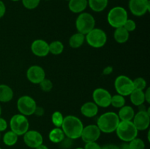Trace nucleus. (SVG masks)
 <instances>
[{
  "label": "nucleus",
  "mask_w": 150,
  "mask_h": 149,
  "mask_svg": "<svg viewBox=\"0 0 150 149\" xmlns=\"http://www.w3.org/2000/svg\"><path fill=\"white\" fill-rule=\"evenodd\" d=\"M62 129L67 138L76 140L81 137L83 124L79 118L75 115H67L64 117L62 125Z\"/></svg>",
  "instance_id": "nucleus-1"
},
{
  "label": "nucleus",
  "mask_w": 150,
  "mask_h": 149,
  "mask_svg": "<svg viewBox=\"0 0 150 149\" xmlns=\"http://www.w3.org/2000/svg\"><path fill=\"white\" fill-rule=\"evenodd\" d=\"M120 120L118 115L114 112H107L100 115L97 121V126L101 132L112 133L116 131Z\"/></svg>",
  "instance_id": "nucleus-2"
},
{
  "label": "nucleus",
  "mask_w": 150,
  "mask_h": 149,
  "mask_svg": "<svg viewBox=\"0 0 150 149\" xmlns=\"http://www.w3.org/2000/svg\"><path fill=\"white\" fill-rule=\"evenodd\" d=\"M117 137L123 142L129 143L137 137L139 131L133 124V121H120L116 129Z\"/></svg>",
  "instance_id": "nucleus-3"
},
{
  "label": "nucleus",
  "mask_w": 150,
  "mask_h": 149,
  "mask_svg": "<svg viewBox=\"0 0 150 149\" xmlns=\"http://www.w3.org/2000/svg\"><path fill=\"white\" fill-rule=\"evenodd\" d=\"M127 19H128V15L127 10L124 7L120 6L111 8L108 12L107 16L108 23H109L110 26L115 29L124 26Z\"/></svg>",
  "instance_id": "nucleus-4"
},
{
  "label": "nucleus",
  "mask_w": 150,
  "mask_h": 149,
  "mask_svg": "<svg viewBox=\"0 0 150 149\" xmlns=\"http://www.w3.org/2000/svg\"><path fill=\"white\" fill-rule=\"evenodd\" d=\"M76 26L78 32L86 35L95 28V19L90 13H81L76 20Z\"/></svg>",
  "instance_id": "nucleus-5"
},
{
  "label": "nucleus",
  "mask_w": 150,
  "mask_h": 149,
  "mask_svg": "<svg viewBox=\"0 0 150 149\" xmlns=\"http://www.w3.org/2000/svg\"><path fill=\"white\" fill-rule=\"evenodd\" d=\"M85 39L89 46L95 48L103 47L107 42V35L103 29L94 28L86 34Z\"/></svg>",
  "instance_id": "nucleus-6"
},
{
  "label": "nucleus",
  "mask_w": 150,
  "mask_h": 149,
  "mask_svg": "<svg viewBox=\"0 0 150 149\" xmlns=\"http://www.w3.org/2000/svg\"><path fill=\"white\" fill-rule=\"evenodd\" d=\"M10 127L11 131L16 133L18 136L23 135L29 130V120L26 116L22 114H16L10 119Z\"/></svg>",
  "instance_id": "nucleus-7"
},
{
  "label": "nucleus",
  "mask_w": 150,
  "mask_h": 149,
  "mask_svg": "<svg viewBox=\"0 0 150 149\" xmlns=\"http://www.w3.org/2000/svg\"><path fill=\"white\" fill-rule=\"evenodd\" d=\"M114 87L118 94L123 96H129L134 90L133 80L126 75L118 76L114 81Z\"/></svg>",
  "instance_id": "nucleus-8"
},
{
  "label": "nucleus",
  "mask_w": 150,
  "mask_h": 149,
  "mask_svg": "<svg viewBox=\"0 0 150 149\" xmlns=\"http://www.w3.org/2000/svg\"><path fill=\"white\" fill-rule=\"evenodd\" d=\"M36 107L37 104L35 99L27 95L21 96L17 101V108L19 112L25 116L33 115Z\"/></svg>",
  "instance_id": "nucleus-9"
},
{
  "label": "nucleus",
  "mask_w": 150,
  "mask_h": 149,
  "mask_svg": "<svg viewBox=\"0 0 150 149\" xmlns=\"http://www.w3.org/2000/svg\"><path fill=\"white\" fill-rule=\"evenodd\" d=\"M94 102L101 108H108L111 105V94L108 91L103 88H98L92 93Z\"/></svg>",
  "instance_id": "nucleus-10"
},
{
  "label": "nucleus",
  "mask_w": 150,
  "mask_h": 149,
  "mask_svg": "<svg viewBox=\"0 0 150 149\" xmlns=\"http://www.w3.org/2000/svg\"><path fill=\"white\" fill-rule=\"evenodd\" d=\"M129 9L133 15L136 16H142L150 10L149 0H130Z\"/></svg>",
  "instance_id": "nucleus-11"
},
{
  "label": "nucleus",
  "mask_w": 150,
  "mask_h": 149,
  "mask_svg": "<svg viewBox=\"0 0 150 149\" xmlns=\"http://www.w3.org/2000/svg\"><path fill=\"white\" fill-rule=\"evenodd\" d=\"M100 134L101 131L98 126L95 124H90L83 127L81 138L85 143L96 142L100 137Z\"/></svg>",
  "instance_id": "nucleus-12"
},
{
  "label": "nucleus",
  "mask_w": 150,
  "mask_h": 149,
  "mask_svg": "<svg viewBox=\"0 0 150 149\" xmlns=\"http://www.w3.org/2000/svg\"><path fill=\"white\" fill-rule=\"evenodd\" d=\"M132 121L138 131H144L149 127L150 114L146 110H139Z\"/></svg>",
  "instance_id": "nucleus-13"
},
{
  "label": "nucleus",
  "mask_w": 150,
  "mask_h": 149,
  "mask_svg": "<svg viewBox=\"0 0 150 149\" xmlns=\"http://www.w3.org/2000/svg\"><path fill=\"white\" fill-rule=\"evenodd\" d=\"M23 136L25 144L32 148H36L43 143L42 134L36 130H28Z\"/></svg>",
  "instance_id": "nucleus-14"
},
{
  "label": "nucleus",
  "mask_w": 150,
  "mask_h": 149,
  "mask_svg": "<svg viewBox=\"0 0 150 149\" xmlns=\"http://www.w3.org/2000/svg\"><path fill=\"white\" fill-rule=\"evenodd\" d=\"M27 79L34 84H39L45 78V70L40 66H31L26 72Z\"/></svg>",
  "instance_id": "nucleus-15"
},
{
  "label": "nucleus",
  "mask_w": 150,
  "mask_h": 149,
  "mask_svg": "<svg viewBox=\"0 0 150 149\" xmlns=\"http://www.w3.org/2000/svg\"><path fill=\"white\" fill-rule=\"evenodd\" d=\"M31 51L38 57H45L49 53V44L43 39H35L31 45Z\"/></svg>",
  "instance_id": "nucleus-16"
},
{
  "label": "nucleus",
  "mask_w": 150,
  "mask_h": 149,
  "mask_svg": "<svg viewBox=\"0 0 150 149\" xmlns=\"http://www.w3.org/2000/svg\"><path fill=\"white\" fill-rule=\"evenodd\" d=\"M99 107L94 102H87L81 108V112L86 118H93L98 113Z\"/></svg>",
  "instance_id": "nucleus-17"
},
{
  "label": "nucleus",
  "mask_w": 150,
  "mask_h": 149,
  "mask_svg": "<svg viewBox=\"0 0 150 149\" xmlns=\"http://www.w3.org/2000/svg\"><path fill=\"white\" fill-rule=\"evenodd\" d=\"M87 5V0H70L68 7L73 13H81L86 10Z\"/></svg>",
  "instance_id": "nucleus-18"
},
{
  "label": "nucleus",
  "mask_w": 150,
  "mask_h": 149,
  "mask_svg": "<svg viewBox=\"0 0 150 149\" xmlns=\"http://www.w3.org/2000/svg\"><path fill=\"white\" fill-rule=\"evenodd\" d=\"M120 111L118 112V117L120 121H132L135 115V112L133 108L129 105H124L120 108Z\"/></svg>",
  "instance_id": "nucleus-19"
},
{
  "label": "nucleus",
  "mask_w": 150,
  "mask_h": 149,
  "mask_svg": "<svg viewBox=\"0 0 150 149\" xmlns=\"http://www.w3.org/2000/svg\"><path fill=\"white\" fill-rule=\"evenodd\" d=\"M13 98V91L9 86L5 84L0 85V102H8Z\"/></svg>",
  "instance_id": "nucleus-20"
},
{
  "label": "nucleus",
  "mask_w": 150,
  "mask_h": 149,
  "mask_svg": "<svg viewBox=\"0 0 150 149\" xmlns=\"http://www.w3.org/2000/svg\"><path fill=\"white\" fill-rule=\"evenodd\" d=\"M64 137H65V134L61 127H56L53 129L48 134V138L51 140V142L54 143H62L64 140Z\"/></svg>",
  "instance_id": "nucleus-21"
},
{
  "label": "nucleus",
  "mask_w": 150,
  "mask_h": 149,
  "mask_svg": "<svg viewBox=\"0 0 150 149\" xmlns=\"http://www.w3.org/2000/svg\"><path fill=\"white\" fill-rule=\"evenodd\" d=\"M130 32H127L123 26L117 28L114 31V38L118 43L122 44L127 42L130 37Z\"/></svg>",
  "instance_id": "nucleus-22"
},
{
  "label": "nucleus",
  "mask_w": 150,
  "mask_h": 149,
  "mask_svg": "<svg viewBox=\"0 0 150 149\" xmlns=\"http://www.w3.org/2000/svg\"><path fill=\"white\" fill-rule=\"evenodd\" d=\"M130 99L132 103L136 106H140L145 102L144 91L142 90L134 89L130 95Z\"/></svg>",
  "instance_id": "nucleus-23"
},
{
  "label": "nucleus",
  "mask_w": 150,
  "mask_h": 149,
  "mask_svg": "<svg viewBox=\"0 0 150 149\" xmlns=\"http://www.w3.org/2000/svg\"><path fill=\"white\" fill-rule=\"evenodd\" d=\"M88 5L92 10L100 13L105 10L108 6V0H87Z\"/></svg>",
  "instance_id": "nucleus-24"
},
{
  "label": "nucleus",
  "mask_w": 150,
  "mask_h": 149,
  "mask_svg": "<svg viewBox=\"0 0 150 149\" xmlns=\"http://www.w3.org/2000/svg\"><path fill=\"white\" fill-rule=\"evenodd\" d=\"M85 41V35L81 33L74 34L69 39V45L72 48H79L81 46Z\"/></svg>",
  "instance_id": "nucleus-25"
},
{
  "label": "nucleus",
  "mask_w": 150,
  "mask_h": 149,
  "mask_svg": "<svg viewBox=\"0 0 150 149\" xmlns=\"http://www.w3.org/2000/svg\"><path fill=\"white\" fill-rule=\"evenodd\" d=\"M18 136L13 131H8L3 136V142L7 146H13L16 144Z\"/></svg>",
  "instance_id": "nucleus-26"
},
{
  "label": "nucleus",
  "mask_w": 150,
  "mask_h": 149,
  "mask_svg": "<svg viewBox=\"0 0 150 149\" xmlns=\"http://www.w3.org/2000/svg\"><path fill=\"white\" fill-rule=\"evenodd\" d=\"M64 51V45L59 40L53 41L49 44V53L54 55H59Z\"/></svg>",
  "instance_id": "nucleus-27"
},
{
  "label": "nucleus",
  "mask_w": 150,
  "mask_h": 149,
  "mask_svg": "<svg viewBox=\"0 0 150 149\" xmlns=\"http://www.w3.org/2000/svg\"><path fill=\"white\" fill-rule=\"evenodd\" d=\"M111 105H112L114 108H121L122 107L125 105V96L120 94H116L114 95V96H111Z\"/></svg>",
  "instance_id": "nucleus-28"
},
{
  "label": "nucleus",
  "mask_w": 150,
  "mask_h": 149,
  "mask_svg": "<svg viewBox=\"0 0 150 149\" xmlns=\"http://www.w3.org/2000/svg\"><path fill=\"white\" fill-rule=\"evenodd\" d=\"M64 118L62 113L59 111H55L51 115V121L56 127H61L62 125Z\"/></svg>",
  "instance_id": "nucleus-29"
},
{
  "label": "nucleus",
  "mask_w": 150,
  "mask_h": 149,
  "mask_svg": "<svg viewBox=\"0 0 150 149\" xmlns=\"http://www.w3.org/2000/svg\"><path fill=\"white\" fill-rule=\"evenodd\" d=\"M129 145L130 149H145L144 142L139 137H136L129 142Z\"/></svg>",
  "instance_id": "nucleus-30"
},
{
  "label": "nucleus",
  "mask_w": 150,
  "mask_h": 149,
  "mask_svg": "<svg viewBox=\"0 0 150 149\" xmlns=\"http://www.w3.org/2000/svg\"><path fill=\"white\" fill-rule=\"evenodd\" d=\"M135 89L144 91L146 87V81L143 77H136L133 80Z\"/></svg>",
  "instance_id": "nucleus-31"
},
{
  "label": "nucleus",
  "mask_w": 150,
  "mask_h": 149,
  "mask_svg": "<svg viewBox=\"0 0 150 149\" xmlns=\"http://www.w3.org/2000/svg\"><path fill=\"white\" fill-rule=\"evenodd\" d=\"M40 0H22L23 5L28 10H33L38 7Z\"/></svg>",
  "instance_id": "nucleus-32"
},
{
  "label": "nucleus",
  "mask_w": 150,
  "mask_h": 149,
  "mask_svg": "<svg viewBox=\"0 0 150 149\" xmlns=\"http://www.w3.org/2000/svg\"><path fill=\"white\" fill-rule=\"evenodd\" d=\"M41 90L44 92H49L53 88V83L49 79L45 78L39 83Z\"/></svg>",
  "instance_id": "nucleus-33"
},
{
  "label": "nucleus",
  "mask_w": 150,
  "mask_h": 149,
  "mask_svg": "<svg viewBox=\"0 0 150 149\" xmlns=\"http://www.w3.org/2000/svg\"><path fill=\"white\" fill-rule=\"evenodd\" d=\"M123 27L126 29L128 32H133L136 29V22L131 19H127L126 22L125 23Z\"/></svg>",
  "instance_id": "nucleus-34"
},
{
  "label": "nucleus",
  "mask_w": 150,
  "mask_h": 149,
  "mask_svg": "<svg viewBox=\"0 0 150 149\" xmlns=\"http://www.w3.org/2000/svg\"><path fill=\"white\" fill-rule=\"evenodd\" d=\"M84 149H102L101 146L96 142H91L85 144Z\"/></svg>",
  "instance_id": "nucleus-35"
},
{
  "label": "nucleus",
  "mask_w": 150,
  "mask_h": 149,
  "mask_svg": "<svg viewBox=\"0 0 150 149\" xmlns=\"http://www.w3.org/2000/svg\"><path fill=\"white\" fill-rule=\"evenodd\" d=\"M44 113H45V110H44V108H42V107H36L35 112H34V114H35L36 116L41 117L44 115Z\"/></svg>",
  "instance_id": "nucleus-36"
},
{
  "label": "nucleus",
  "mask_w": 150,
  "mask_h": 149,
  "mask_svg": "<svg viewBox=\"0 0 150 149\" xmlns=\"http://www.w3.org/2000/svg\"><path fill=\"white\" fill-rule=\"evenodd\" d=\"M7 122L5 119L0 117V132L4 131L7 129Z\"/></svg>",
  "instance_id": "nucleus-37"
},
{
  "label": "nucleus",
  "mask_w": 150,
  "mask_h": 149,
  "mask_svg": "<svg viewBox=\"0 0 150 149\" xmlns=\"http://www.w3.org/2000/svg\"><path fill=\"white\" fill-rule=\"evenodd\" d=\"M6 13V7L4 3L1 0H0V18L4 15Z\"/></svg>",
  "instance_id": "nucleus-38"
},
{
  "label": "nucleus",
  "mask_w": 150,
  "mask_h": 149,
  "mask_svg": "<svg viewBox=\"0 0 150 149\" xmlns=\"http://www.w3.org/2000/svg\"><path fill=\"white\" fill-rule=\"evenodd\" d=\"M113 72V67L111 66H108V67H105L103 71V73L105 75H109L111 73Z\"/></svg>",
  "instance_id": "nucleus-39"
},
{
  "label": "nucleus",
  "mask_w": 150,
  "mask_h": 149,
  "mask_svg": "<svg viewBox=\"0 0 150 149\" xmlns=\"http://www.w3.org/2000/svg\"><path fill=\"white\" fill-rule=\"evenodd\" d=\"M101 148L102 149H120V147L118 145L114 144H106Z\"/></svg>",
  "instance_id": "nucleus-40"
},
{
  "label": "nucleus",
  "mask_w": 150,
  "mask_h": 149,
  "mask_svg": "<svg viewBox=\"0 0 150 149\" xmlns=\"http://www.w3.org/2000/svg\"><path fill=\"white\" fill-rule=\"evenodd\" d=\"M144 98L145 102H147L148 104L150 103V88H147L144 92Z\"/></svg>",
  "instance_id": "nucleus-41"
},
{
  "label": "nucleus",
  "mask_w": 150,
  "mask_h": 149,
  "mask_svg": "<svg viewBox=\"0 0 150 149\" xmlns=\"http://www.w3.org/2000/svg\"><path fill=\"white\" fill-rule=\"evenodd\" d=\"M119 147H120V149H130L129 143H127V142H124L123 143H122Z\"/></svg>",
  "instance_id": "nucleus-42"
},
{
  "label": "nucleus",
  "mask_w": 150,
  "mask_h": 149,
  "mask_svg": "<svg viewBox=\"0 0 150 149\" xmlns=\"http://www.w3.org/2000/svg\"><path fill=\"white\" fill-rule=\"evenodd\" d=\"M35 149H49V148H48V146H46L45 145L41 144L40 145L38 146V147H37Z\"/></svg>",
  "instance_id": "nucleus-43"
},
{
  "label": "nucleus",
  "mask_w": 150,
  "mask_h": 149,
  "mask_svg": "<svg viewBox=\"0 0 150 149\" xmlns=\"http://www.w3.org/2000/svg\"><path fill=\"white\" fill-rule=\"evenodd\" d=\"M1 106H0V115H1Z\"/></svg>",
  "instance_id": "nucleus-44"
},
{
  "label": "nucleus",
  "mask_w": 150,
  "mask_h": 149,
  "mask_svg": "<svg viewBox=\"0 0 150 149\" xmlns=\"http://www.w3.org/2000/svg\"><path fill=\"white\" fill-rule=\"evenodd\" d=\"M11 1H20V0H11Z\"/></svg>",
  "instance_id": "nucleus-45"
},
{
  "label": "nucleus",
  "mask_w": 150,
  "mask_h": 149,
  "mask_svg": "<svg viewBox=\"0 0 150 149\" xmlns=\"http://www.w3.org/2000/svg\"><path fill=\"white\" fill-rule=\"evenodd\" d=\"M76 149H84V148H77Z\"/></svg>",
  "instance_id": "nucleus-46"
},
{
  "label": "nucleus",
  "mask_w": 150,
  "mask_h": 149,
  "mask_svg": "<svg viewBox=\"0 0 150 149\" xmlns=\"http://www.w3.org/2000/svg\"><path fill=\"white\" fill-rule=\"evenodd\" d=\"M0 139H1V133H0Z\"/></svg>",
  "instance_id": "nucleus-47"
},
{
  "label": "nucleus",
  "mask_w": 150,
  "mask_h": 149,
  "mask_svg": "<svg viewBox=\"0 0 150 149\" xmlns=\"http://www.w3.org/2000/svg\"><path fill=\"white\" fill-rule=\"evenodd\" d=\"M66 1H70V0H66Z\"/></svg>",
  "instance_id": "nucleus-48"
},
{
  "label": "nucleus",
  "mask_w": 150,
  "mask_h": 149,
  "mask_svg": "<svg viewBox=\"0 0 150 149\" xmlns=\"http://www.w3.org/2000/svg\"><path fill=\"white\" fill-rule=\"evenodd\" d=\"M0 149H1V148H0Z\"/></svg>",
  "instance_id": "nucleus-49"
}]
</instances>
